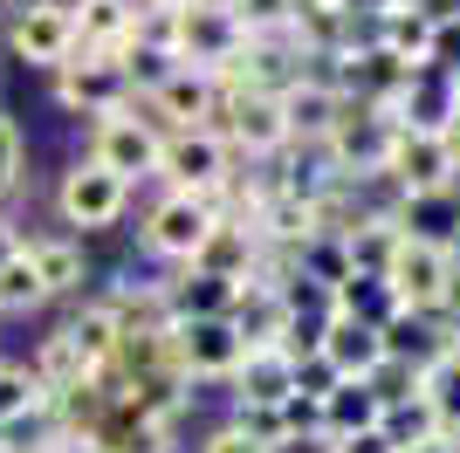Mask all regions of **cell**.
I'll use <instances>...</instances> for the list:
<instances>
[{
    "label": "cell",
    "mask_w": 460,
    "mask_h": 453,
    "mask_svg": "<svg viewBox=\"0 0 460 453\" xmlns=\"http://www.w3.org/2000/svg\"><path fill=\"white\" fill-rule=\"evenodd\" d=\"M165 49H172V62L213 76L248 49V35H241V21H234L227 0H186V7L165 14Z\"/></svg>",
    "instance_id": "1"
},
{
    "label": "cell",
    "mask_w": 460,
    "mask_h": 453,
    "mask_svg": "<svg viewBox=\"0 0 460 453\" xmlns=\"http://www.w3.org/2000/svg\"><path fill=\"white\" fill-rule=\"evenodd\" d=\"M392 111H365V103H344L337 111V124L323 131V165L344 179V186H365V179H378L385 172V151H392Z\"/></svg>",
    "instance_id": "2"
},
{
    "label": "cell",
    "mask_w": 460,
    "mask_h": 453,
    "mask_svg": "<svg viewBox=\"0 0 460 453\" xmlns=\"http://www.w3.org/2000/svg\"><path fill=\"white\" fill-rule=\"evenodd\" d=\"M158 179L165 192H192V200H220L234 179V151L220 145V131H165L158 138Z\"/></svg>",
    "instance_id": "3"
},
{
    "label": "cell",
    "mask_w": 460,
    "mask_h": 453,
    "mask_svg": "<svg viewBox=\"0 0 460 453\" xmlns=\"http://www.w3.org/2000/svg\"><path fill=\"white\" fill-rule=\"evenodd\" d=\"M131 207V186L117 179V172H103L96 158H76V165L62 172V186H56V213H62V226H111L117 213Z\"/></svg>",
    "instance_id": "4"
},
{
    "label": "cell",
    "mask_w": 460,
    "mask_h": 453,
    "mask_svg": "<svg viewBox=\"0 0 460 453\" xmlns=\"http://www.w3.org/2000/svg\"><path fill=\"white\" fill-rule=\"evenodd\" d=\"M158 138H165V131H158L152 117H137V111H111V117H96L90 158L131 186V179H152V165H158Z\"/></svg>",
    "instance_id": "5"
},
{
    "label": "cell",
    "mask_w": 460,
    "mask_h": 453,
    "mask_svg": "<svg viewBox=\"0 0 460 453\" xmlns=\"http://www.w3.org/2000/svg\"><path fill=\"white\" fill-rule=\"evenodd\" d=\"M213 200H192V192H165L152 213H145V247H152L158 262H172V268H186L192 254H199V241L213 234Z\"/></svg>",
    "instance_id": "6"
},
{
    "label": "cell",
    "mask_w": 460,
    "mask_h": 453,
    "mask_svg": "<svg viewBox=\"0 0 460 453\" xmlns=\"http://www.w3.org/2000/svg\"><path fill=\"white\" fill-rule=\"evenodd\" d=\"M165 343H172L179 385H199V378H234V364H241V351H248V343L234 337L227 316H213V323H172V330H165Z\"/></svg>",
    "instance_id": "7"
},
{
    "label": "cell",
    "mask_w": 460,
    "mask_h": 453,
    "mask_svg": "<svg viewBox=\"0 0 460 453\" xmlns=\"http://www.w3.org/2000/svg\"><path fill=\"white\" fill-rule=\"evenodd\" d=\"M56 103L76 117H111V111H131V83L111 56H69L56 69Z\"/></svg>",
    "instance_id": "8"
},
{
    "label": "cell",
    "mask_w": 460,
    "mask_h": 453,
    "mask_svg": "<svg viewBox=\"0 0 460 453\" xmlns=\"http://www.w3.org/2000/svg\"><path fill=\"white\" fill-rule=\"evenodd\" d=\"M385 179H392V192H440V186H460L454 172V151H447V138L433 131H392V151H385Z\"/></svg>",
    "instance_id": "9"
},
{
    "label": "cell",
    "mask_w": 460,
    "mask_h": 453,
    "mask_svg": "<svg viewBox=\"0 0 460 453\" xmlns=\"http://www.w3.org/2000/svg\"><path fill=\"white\" fill-rule=\"evenodd\" d=\"M220 103H227L220 83H213L207 69H186V62H179V69L152 90V111H158L152 124H158V131H213Z\"/></svg>",
    "instance_id": "10"
},
{
    "label": "cell",
    "mask_w": 460,
    "mask_h": 453,
    "mask_svg": "<svg viewBox=\"0 0 460 453\" xmlns=\"http://www.w3.org/2000/svg\"><path fill=\"white\" fill-rule=\"evenodd\" d=\"M385 282H392V296H399L405 316H440V296H447V282H454V254H447V247L405 241Z\"/></svg>",
    "instance_id": "11"
},
{
    "label": "cell",
    "mask_w": 460,
    "mask_h": 453,
    "mask_svg": "<svg viewBox=\"0 0 460 453\" xmlns=\"http://www.w3.org/2000/svg\"><path fill=\"white\" fill-rule=\"evenodd\" d=\"M227 323H234V337L248 343V351H282L288 330H296V302H288L282 289H269V282H241Z\"/></svg>",
    "instance_id": "12"
},
{
    "label": "cell",
    "mask_w": 460,
    "mask_h": 453,
    "mask_svg": "<svg viewBox=\"0 0 460 453\" xmlns=\"http://www.w3.org/2000/svg\"><path fill=\"white\" fill-rule=\"evenodd\" d=\"M21 62H41V69H62V62L76 56V28H69V0H35V7H21L14 28H7Z\"/></svg>",
    "instance_id": "13"
},
{
    "label": "cell",
    "mask_w": 460,
    "mask_h": 453,
    "mask_svg": "<svg viewBox=\"0 0 460 453\" xmlns=\"http://www.w3.org/2000/svg\"><path fill=\"white\" fill-rule=\"evenodd\" d=\"M137 0H69V28H76V56H124L137 41Z\"/></svg>",
    "instance_id": "14"
},
{
    "label": "cell",
    "mask_w": 460,
    "mask_h": 453,
    "mask_svg": "<svg viewBox=\"0 0 460 453\" xmlns=\"http://www.w3.org/2000/svg\"><path fill=\"white\" fill-rule=\"evenodd\" d=\"M227 385H234V413H282L296 398V364H288V351H241Z\"/></svg>",
    "instance_id": "15"
},
{
    "label": "cell",
    "mask_w": 460,
    "mask_h": 453,
    "mask_svg": "<svg viewBox=\"0 0 460 453\" xmlns=\"http://www.w3.org/2000/svg\"><path fill=\"white\" fill-rule=\"evenodd\" d=\"M316 358L344 378V385H365V378L385 364V343H378V330H365V323L330 316V309H323V323H316Z\"/></svg>",
    "instance_id": "16"
},
{
    "label": "cell",
    "mask_w": 460,
    "mask_h": 453,
    "mask_svg": "<svg viewBox=\"0 0 460 453\" xmlns=\"http://www.w3.org/2000/svg\"><path fill=\"white\" fill-rule=\"evenodd\" d=\"M392 226H399V241L454 247V241H460V186H440V192H405L399 207H392Z\"/></svg>",
    "instance_id": "17"
},
{
    "label": "cell",
    "mask_w": 460,
    "mask_h": 453,
    "mask_svg": "<svg viewBox=\"0 0 460 453\" xmlns=\"http://www.w3.org/2000/svg\"><path fill=\"white\" fill-rule=\"evenodd\" d=\"M186 268H207V275H220V282H254V268H261V234L241 220H213V234L199 241V254H192Z\"/></svg>",
    "instance_id": "18"
},
{
    "label": "cell",
    "mask_w": 460,
    "mask_h": 453,
    "mask_svg": "<svg viewBox=\"0 0 460 453\" xmlns=\"http://www.w3.org/2000/svg\"><path fill=\"white\" fill-rule=\"evenodd\" d=\"M454 117H460V90L440 69H420L412 83H405V96L392 103V124H399V131H433L440 138Z\"/></svg>",
    "instance_id": "19"
},
{
    "label": "cell",
    "mask_w": 460,
    "mask_h": 453,
    "mask_svg": "<svg viewBox=\"0 0 460 453\" xmlns=\"http://www.w3.org/2000/svg\"><path fill=\"white\" fill-rule=\"evenodd\" d=\"M165 289V309H172V323H213L234 309V282H220V275H207V268H179Z\"/></svg>",
    "instance_id": "20"
},
{
    "label": "cell",
    "mask_w": 460,
    "mask_h": 453,
    "mask_svg": "<svg viewBox=\"0 0 460 453\" xmlns=\"http://www.w3.org/2000/svg\"><path fill=\"white\" fill-rule=\"evenodd\" d=\"M330 316H350V323H365V330H385L392 316H405L399 296H392V282L385 275H344V282L323 296Z\"/></svg>",
    "instance_id": "21"
},
{
    "label": "cell",
    "mask_w": 460,
    "mask_h": 453,
    "mask_svg": "<svg viewBox=\"0 0 460 453\" xmlns=\"http://www.w3.org/2000/svg\"><path fill=\"white\" fill-rule=\"evenodd\" d=\"M21 254H28V268H35L41 296L83 289V241H69V234H35V241H21Z\"/></svg>",
    "instance_id": "22"
},
{
    "label": "cell",
    "mask_w": 460,
    "mask_h": 453,
    "mask_svg": "<svg viewBox=\"0 0 460 453\" xmlns=\"http://www.w3.org/2000/svg\"><path fill=\"white\" fill-rule=\"evenodd\" d=\"M399 226H392V213H365V220L344 234V262L350 275H392V262H399Z\"/></svg>",
    "instance_id": "23"
},
{
    "label": "cell",
    "mask_w": 460,
    "mask_h": 453,
    "mask_svg": "<svg viewBox=\"0 0 460 453\" xmlns=\"http://www.w3.org/2000/svg\"><path fill=\"white\" fill-rule=\"evenodd\" d=\"M371 41H378V49H392L399 62H412V69H426V62H433V28H426L405 0H392L385 14H371Z\"/></svg>",
    "instance_id": "24"
},
{
    "label": "cell",
    "mask_w": 460,
    "mask_h": 453,
    "mask_svg": "<svg viewBox=\"0 0 460 453\" xmlns=\"http://www.w3.org/2000/svg\"><path fill=\"white\" fill-rule=\"evenodd\" d=\"M378 398H371V385H337V392L316 405V426H323L330 440H358V433H378Z\"/></svg>",
    "instance_id": "25"
},
{
    "label": "cell",
    "mask_w": 460,
    "mask_h": 453,
    "mask_svg": "<svg viewBox=\"0 0 460 453\" xmlns=\"http://www.w3.org/2000/svg\"><path fill=\"white\" fill-rule=\"evenodd\" d=\"M62 337H69V351H76V358L90 364V371H111V358H117V337H124V330H117V316L103 309V302H83L76 316L62 323Z\"/></svg>",
    "instance_id": "26"
},
{
    "label": "cell",
    "mask_w": 460,
    "mask_h": 453,
    "mask_svg": "<svg viewBox=\"0 0 460 453\" xmlns=\"http://www.w3.org/2000/svg\"><path fill=\"white\" fill-rule=\"evenodd\" d=\"M420 398L433 405L440 433H447V440H460V343H447L440 358L420 371Z\"/></svg>",
    "instance_id": "27"
},
{
    "label": "cell",
    "mask_w": 460,
    "mask_h": 453,
    "mask_svg": "<svg viewBox=\"0 0 460 453\" xmlns=\"http://www.w3.org/2000/svg\"><path fill=\"white\" fill-rule=\"evenodd\" d=\"M62 440V426H56V413H49V398H35L28 413H14V419H0V453H49Z\"/></svg>",
    "instance_id": "28"
},
{
    "label": "cell",
    "mask_w": 460,
    "mask_h": 453,
    "mask_svg": "<svg viewBox=\"0 0 460 453\" xmlns=\"http://www.w3.org/2000/svg\"><path fill=\"white\" fill-rule=\"evenodd\" d=\"M117 69H124V83H131V90H145V96H152L158 83H165V76L179 69V62L165 56V49H152V41H131V49L117 56Z\"/></svg>",
    "instance_id": "29"
},
{
    "label": "cell",
    "mask_w": 460,
    "mask_h": 453,
    "mask_svg": "<svg viewBox=\"0 0 460 453\" xmlns=\"http://www.w3.org/2000/svg\"><path fill=\"white\" fill-rule=\"evenodd\" d=\"M234 21H241V35L261 41V35H288V14H296V0H227Z\"/></svg>",
    "instance_id": "30"
},
{
    "label": "cell",
    "mask_w": 460,
    "mask_h": 453,
    "mask_svg": "<svg viewBox=\"0 0 460 453\" xmlns=\"http://www.w3.org/2000/svg\"><path fill=\"white\" fill-rule=\"evenodd\" d=\"M41 282L35 268H28V254H14V262H0V316H14V309H41Z\"/></svg>",
    "instance_id": "31"
},
{
    "label": "cell",
    "mask_w": 460,
    "mask_h": 453,
    "mask_svg": "<svg viewBox=\"0 0 460 453\" xmlns=\"http://www.w3.org/2000/svg\"><path fill=\"white\" fill-rule=\"evenodd\" d=\"M21 165H28V138L7 111H0V200H14L21 192Z\"/></svg>",
    "instance_id": "32"
},
{
    "label": "cell",
    "mask_w": 460,
    "mask_h": 453,
    "mask_svg": "<svg viewBox=\"0 0 460 453\" xmlns=\"http://www.w3.org/2000/svg\"><path fill=\"white\" fill-rule=\"evenodd\" d=\"M35 378H28V364H0V419H14V413H28L35 405Z\"/></svg>",
    "instance_id": "33"
},
{
    "label": "cell",
    "mask_w": 460,
    "mask_h": 453,
    "mask_svg": "<svg viewBox=\"0 0 460 453\" xmlns=\"http://www.w3.org/2000/svg\"><path fill=\"white\" fill-rule=\"evenodd\" d=\"M199 453H269V447H261V440H248L241 426H220V433H213Z\"/></svg>",
    "instance_id": "34"
},
{
    "label": "cell",
    "mask_w": 460,
    "mask_h": 453,
    "mask_svg": "<svg viewBox=\"0 0 460 453\" xmlns=\"http://www.w3.org/2000/svg\"><path fill=\"white\" fill-rule=\"evenodd\" d=\"M282 453H337V440L330 433H296V440H282Z\"/></svg>",
    "instance_id": "35"
},
{
    "label": "cell",
    "mask_w": 460,
    "mask_h": 453,
    "mask_svg": "<svg viewBox=\"0 0 460 453\" xmlns=\"http://www.w3.org/2000/svg\"><path fill=\"white\" fill-rule=\"evenodd\" d=\"M337 453H399L385 433H358V440H337Z\"/></svg>",
    "instance_id": "36"
},
{
    "label": "cell",
    "mask_w": 460,
    "mask_h": 453,
    "mask_svg": "<svg viewBox=\"0 0 460 453\" xmlns=\"http://www.w3.org/2000/svg\"><path fill=\"white\" fill-rule=\"evenodd\" d=\"M21 254V234H14V220H0V262H14Z\"/></svg>",
    "instance_id": "37"
},
{
    "label": "cell",
    "mask_w": 460,
    "mask_h": 453,
    "mask_svg": "<svg viewBox=\"0 0 460 453\" xmlns=\"http://www.w3.org/2000/svg\"><path fill=\"white\" fill-rule=\"evenodd\" d=\"M49 453H103V447H96V440H56Z\"/></svg>",
    "instance_id": "38"
},
{
    "label": "cell",
    "mask_w": 460,
    "mask_h": 453,
    "mask_svg": "<svg viewBox=\"0 0 460 453\" xmlns=\"http://www.w3.org/2000/svg\"><path fill=\"white\" fill-rule=\"evenodd\" d=\"M440 138H447V151H454V172H460V117H454V124H447Z\"/></svg>",
    "instance_id": "39"
},
{
    "label": "cell",
    "mask_w": 460,
    "mask_h": 453,
    "mask_svg": "<svg viewBox=\"0 0 460 453\" xmlns=\"http://www.w3.org/2000/svg\"><path fill=\"white\" fill-rule=\"evenodd\" d=\"M145 14H172V7H186V0H137Z\"/></svg>",
    "instance_id": "40"
},
{
    "label": "cell",
    "mask_w": 460,
    "mask_h": 453,
    "mask_svg": "<svg viewBox=\"0 0 460 453\" xmlns=\"http://www.w3.org/2000/svg\"><path fill=\"white\" fill-rule=\"evenodd\" d=\"M405 453H460L454 440H426V447H405Z\"/></svg>",
    "instance_id": "41"
},
{
    "label": "cell",
    "mask_w": 460,
    "mask_h": 453,
    "mask_svg": "<svg viewBox=\"0 0 460 453\" xmlns=\"http://www.w3.org/2000/svg\"><path fill=\"white\" fill-rule=\"evenodd\" d=\"M0 7H7V14H21V7H35V0H0Z\"/></svg>",
    "instance_id": "42"
},
{
    "label": "cell",
    "mask_w": 460,
    "mask_h": 453,
    "mask_svg": "<svg viewBox=\"0 0 460 453\" xmlns=\"http://www.w3.org/2000/svg\"><path fill=\"white\" fill-rule=\"evenodd\" d=\"M0 83H7V62H0Z\"/></svg>",
    "instance_id": "43"
}]
</instances>
